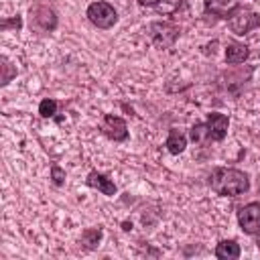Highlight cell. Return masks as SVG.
I'll use <instances>...</instances> for the list:
<instances>
[{"label": "cell", "instance_id": "cell-1", "mask_svg": "<svg viewBox=\"0 0 260 260\" xmlns=\"http://www.w3.org/2000/svg\"><path fill=\"white\" fill-rule=\"evenodd\" d=\"M209 185L217 195L236 197L248 191L250 181H248V175L238 169H215L209 177Z\"/></svg>", "mask_w": 260, "mask_h": 260}, {"label": "cell", "instance_id": "cell-2", "mask_svg": "<svg viewBox=\"0 0 260 260\" xmlns=\"http://www.w3.org/2000/svg\"><path fill=\"white\" fill-rule=\"evenodd\" d=\"M225 18H228L232 32H236V35H246V32L254 30L256 26H260V16L246 6H236L234 10H230L225 14Z\"/></svg>", "mask_w": 260, "mask_h": 260}, {"label": "cell", "instance_id": "cell-3", "mask_svg": "<svg viewBox=\"0 0 260 260\" xmlns=\"http://www.w3.org/2000/svg\"><path fill=\"white\" fill-rule=\"evenodd\" d=\"M87 18L98 28H110V26L116 24L118 14H116V10H114L112 4H108V2H93L87 8Z\"/></svg>", "mask_w": 260, "mask_h": 260}, {"label": "cell", "instance_id": "cell-4", "mask_svg": "<svg viewBox=\"0 0 260 260\" xmlns=\"http://www.w3.org/2000/svg\"><path fill=\"white\" fill-rule=\"evenodd\" d=\"M177 35H179L177 24H173V22H169V20L152 22V24H150V39H152V41H154V45H156V47H160V49L171 47V45L175 43Z\"/></svg>", "mask_w": 260, "mask_h": 260}, {"label": "cell", "instance_id": "cell-5", "mask_svg": "<svg viewBox=\"0 0 260 260\" xmlns=\"http://www.w3.org/2000/svg\"><path fill=\"white\" fill-rule=\"evenodd\" d=\"M238 221L246 234H252V236L260 234V203L244 205L238 213Z\"/></svg>", "mask_w": 260, "mask_h": 260}, {"label": "cell", "instance_id": "cell-6", "mask_svg": "<svg viewBox=\"0 0 260 260\" xmlns=\"http://www.w3.org/2000/svg\"><path fill=\"white\" fill-rule=\"evenodd\" d=\"M102 130L108 138L112 140H124L128 136V128H126V122L120 118V116H114V114H108L102 122Z\"/></svg>", "mask_w": 260, "mask_h": 260}, {"label": "cell", "instance_id": "cell-7", "mask_svg": "<svg viewBox=\"0 0 260 260\" xmlns=\"http://www.w3.org/2000/svg\"><path fill=\"white\" fill-rule=\"evenodd\" d=\"M207 126H209V132H211L213 140H223L225 134H228L230 120H228V116H223L219 112H211L209 118H207Z\"/></svg>", "mask_w": 260, "mask_h": 260}, {"label": "cell", "instance_id": "cell-8", "mask_svg": "<svg viewBox=\"0 0 260 260\" xmlns=\"http://www.w3.org/2000/svg\"><path fill=\"white\" fill-rule=\"evenodd\" d=\"M87 185L89 187H93V189H98V191H102L104 195H116V185H114V181L112 179H108L106 175H102V173H89L87 175Z\"/></svg>", "mask_w": 260, "mask_h": 260}, {"label": "cell", "instance_id": "cell-9", "mask_svg": "<svg viewBox=\"0 0 260 260\" xmlns=\"http://www.w3.org/2000/svg\"><path fill=\"white\" fill-rule=\"evenodd\" d=\"M248 55H250V51L242 43H230L228 49H225V61L228 63H234V65L236 63H244L248 59Z\"/></svg>", "mask_w": 260, "mask_h": 260}, {"label": "cell", "instance_id": "cell-10", "mask_svg": "<svg viewBox=\"0 0 260 260\" xmlns=\"http://www.w3.org/2000/svg\"><path fill=\"white\" fill-rule=\"evenodd\" d=\"M215 256L221 260H236L240 256V244L234 240H223L215 248Z\"/></svg>", "mask_w": 260, "mask_h": 260}, {"label": "cell", "instance_id": "cell-11", "mask_svg": "<svg viewBox=\"0 0 260 260\" xmlns=\"http://www.w3.org/2000/svg\"><path fill=\"white\" fill-rule=\"evenodd\" d=\"M35 14H37L35 20H37V24H39L43 30H53V28H55L57 18H55V12H53V10H49V8L43 6V8H39Z\"/></svg>", "mask_w": 260, "mask_h": 260}, {"label": "cell", "instance_id": "cell-12", "mask_svg": "<svg viewBox=\"0 0 260 260\" xmlns=\"http://www.w3.org/2000/svg\"><path fill=\"white\" fill-rule=\"evenodd\" d=\"M185 146H187V138H185L179 130H171V132H169V138H167V148H169V152L179 154V152L185 150Z\"/></svg>", "mask_w": 260, "mask_h": 260}, {"label": "cell", "instance_id": "cell-13", "mask_svg": "<svg viewBox=\"0 0 260 260\" xmlns=\"http://www.w3.org/2000/svg\"><path fill=\"white\" fill-rule=\"evenodd\" d=\"M191 140L195 144H207L209 140H213L211 138V132H209V126L207 124H195L191 128Z\"/></svg>", "mask_w": 260, "mask_h": 260}, {"label": "cell", "instance_id": "cell-14", "mask_svg": "<svg viewBox=\"0 0 260 260\" xmlns=\"http://www.w3.org/2000/svg\"><path fill=\"white\" fill-rule=\"evenodd\" d=\"M100 238H102V230H100V228H89V230L83 232L81 244H85L87 248H95L98 242H100Z\"/></svg>", "mask_w": 260, "mask_h": 260}, {"label": "cell", "instance_id": "cell-15", "mask_svg": "<svg viewBox=\"0 0 260 260\" xmlns=\"http://www.w3.org/2000/svg\"><path fill=\"white\" fill-rule=\"evenodd\" d=\"M55 112H57V102H55V100L47 98V100L41 102V106H39V114H41L43 118H51V116H55Z\"/></svg>", "mask_w": 260, "mask_h": 260}, {"label": "cell", "instance_id": "cell-16", "mask_svg": "<svg viewBox=\"0 0 260 260\" xmlns=\"http://www.w3.org/2000/svg\"><path fill=\"white\" fill-rule=\"evenodd\" d=\"M2 69H4V75H2V85H6V83L12 79V75H16V69L10 65V61H8L6 57H2Z\"/></svg>", "mask_w": 260, "mask_h": 260}, {"label": "cell", "instance_id": "cell-17", "mask_svg": "<svg viewBox=\"0 0 260 260\" xmlns=\"http://www.w3.org/2000/svg\"><path fill=\"white\" fill-rule=\"evenodd\" d=\"M51 177H53V183L55 185H63V181H65V173L59 167H53L51 169Z\"/></svg>", "mask_w": 260, "mask_h": 260}, {"label": "cell", "instance_id": "cell-18", "mask_svg": "<svg viewBox=\"0 0 260 260\" xmlns=\"http://www.w3.org/2000/svg\"><path fill=\"white\" fill-rule=\"evenodd\" d=\"M232 0H207V4L211 6L213 12H219V6H228Z\"/></svg>", "mask_w": 260, "mask_h": 260}, {"label": "cell", "instance_id": "cell-19", "mask_svg": "<svg viewBox=\"0 0 260 260\" xmlns=\"http://www.w3.org/2000/svg\"><path fill=\"white\" fill-rule=\"evenodd\" d=\"M20 16H16V18H12V20H6V22H2V28H8V26H16V28H20Z\"/></svg>", "mask_w": 260, "mask_h": 260}, {"label": "cell", "instance_id": "cell-20", "mask_svg": "<svg viewBox=\"0 0 260 260\" xmlns=\"http://www.w3.org/2000/svg\"><path fill=\"white\" fill-rule=\"evenodd\" d=\"M142 6H154V4H158V0H138Z\"/></svg>", "mask_w": 260, "mask_h": 260}, {"label": "cell", "instance_id": "cell-21", "mask_svg": "<svg viewBox=\"0 0 260 260\" xmlns=\"http://www.w3.org/2000/svg\"><path fill=\"white\" fill-rule=\"evenodd\" d=\"M258 236V240H256V244H258V248H260V234H256Z\"/></svg>", "mask_w": 260, "mask_h": 260}]
</instances>
